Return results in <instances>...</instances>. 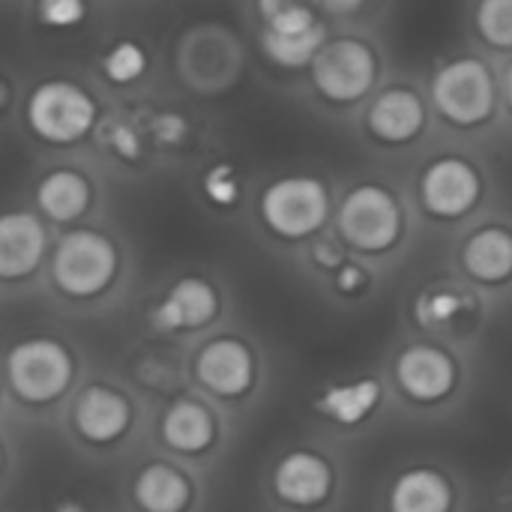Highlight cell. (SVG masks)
<instances>
[{
    "instance_id": "cell-4",
    "label": "cell",
    "mask_w": 512,
    "mask_h": 512,
    "mask_svg": "<svg viewBox=\"0 0 512 512\" xmlns=\"http://www.w3.org/2000/svg\"><path fill=\"white\" fill-rule=\"evenodd\" d=\"M339 237L366 255L390 252L405 234V210L393 189L384 183H357L351 186L336 210Z\"/></svg>"
},
{
    "instance_id": "cell-11",
    "label": "cell",
    "mask_w": 512,
    "mask_h": 512,
    "mask_svg": "<svg viewBox=\"0 0 512 512\" xmlns=\"http://www.w3.org/2000/svg\"><path fill=\"white\" fill-rule=\"evenodd\" d=\"M219 312V294L216 288L201 276H183L177 279L168 294L153 309V324L159 330H198L210 324Z\"/></svg>"
},
{
    "instance_id": "cell-16",
    "label": "cell",
    "mask_w": 512,
    "mask_h": 512,
    "mask_svg": "<svg viewBox=\"0 0 512 512\" xmlns=\"http://www.w3.org/2000/svg\"><path fill=\"white\" fill-rule=\"evenodd\" d=\"M462 267L483 285H501L512 279V231L504 225L477 228L462 246Z\"/></svg>"
},
{
    "instance_id": "cell-8",
    "label": "cell",
    "mask_w": 512,
    "mask_h": 512,
    "mask_svg": "<svg viewBox=\"0 0 512 512\" xmlns=\"http://www.w3.org/2000/svg\"><path fill=\"white\" fill-rule=\"evenodd\" d=\"M6 375L24 402H51L72 378V357L54 339H24L6 357Z\"/></svg>"
},
{
    "instance_id": "cell-24",
    "label": "cell",
    "mask_w": 512,
    "mask_h": 512,
    "mask_svg": "<svg viewBox=\"0 0 512 512\" xmlns=\"http://www.w3.org/2000/svg\"><path fill=\"white\" fill-rule=\"evenodd\" d=\"M474 27L489 48L512 51V0H480L474 9Z\"/></svg>"
},
{
    "instance_id": "cell-5",
    "label": "cell",
    "mask_w": 512,
    "mask_h": 512,
    "mask_svg": "<svg viewBox=\"0 0 512 512\" xmlns=\"http://www.w3.org/2000/svg\"><path fill=\"white\" fill-rule=\"evenodd\" d=\"M120 270V252L111 237L93 228L66 231L51 255V279L54 285L75 300H87L102 294Z\"/></svg>"
},
{
    "instance_id": "cell-7",
    "label": "cell",
    "mask_w": 512,
    "mask_h": 512,
    "mask_svg": "<svg viewBox=\"0 0 512 512\" xmlns=\"http://www.w3.org/2000/svg\"><path fill=\"white\" fill-rule=\"evenodd\" d=\"M420 204L432 219L459 222L483 201V174L465 156H438L420 174Z\"/></svg>"
},
{
    "instance_id": "cell-26",
    "label": "cell",
    "mask_w": 512,
    "mask_h": 512,
    "mask_svg": "<svg viewBox=\"0 0 512 512\" xmlns=\"http://www.w3.org/2000/svg\"><path fill=\"white\" fill-rule=\"evenodd\" d=\"M96 135H99L102 147L114 159H120V162H141V156H144V138H141L138 126H132L129 120H123V117L105 120L96 129Z\"/></svg>"
},
{
    "instance_id": "cell-23",
    "label": "cell",
    "mask_w": 512,
    "mask_h": 512,
    "mask_svg": "<svg viewBox=\"0 0 512 512\" xmlns=\"http://www.w3.org/2000/svg\"><path fill=\"white\" fill-rule=\"evenodd\" d=\"M147 66H150V57L138 39H117L99 57V72L114 87H129L141 81L147 75Z\"/></svg>"
},
{
    "instance_id": "cell-9",
    "label": "cell",
    "mask_w": 512,
    "mask_h": 512,
    "mask_svg": "<svg viewBox=\"0 0 512 512\" xmlns=\"http://www.w3.org/2000/svg\"><path fill=\"white\" fill-rule=\"evenodd\" d=\"M426 99L405 84L384 87L366 108V132L384 147H405L426 132Z\"/></svg>"
},
{
    "instance_id": "cell-32",
    "label": "cell",
    "mask_w": 512,
    "mask_h": 512,
    "mask_svg": "<svg viewBox=\"0 0 512 512\" xmlns=\"http://www.w3.org/2000/svg\"><path fill=\"white\" fill-rule=\"evenodd\" d=\"M156 132H159L162 141H177V138L186 132V123H183L180 117H168V114H165V117L156 120Z\"/></svg>"
},
{
    "instance_id": "cell-25",
    "label": "cell",
    "mask_w": 512,
    "mask_h": 512,
    "mask_svg": "<svg viewBox=\"0 0 512 512\" xmlns=\"http://www.w3.org/2000/svg\"><path fill=\"white\" fill-rule=\"evenodd\" d=\"M465 306H468V297H465L462 291H456V288H432V291H426V294L417 300L414 318H417L420 327L438 330V327L453 324V321L462 315Z\"/></svg>"
},
{
    "instance_id": "cell-15",
    "label": "cell",
    "mask_w": 512,
    "mask_h": 512,
    "mask_svg": "<svg viewBox=\"0 0 512 512\" xmlns=\"http://www.w3.org/2000/svg\"><path fill=\"white\" fill-rule=\"evenodd\" d=\"M276 495L294 507H315L330 495L333 471L315 453H291L279 462L273 474Z\"/></svg>"
},
{
    "instance_id": "cell-18",
    "label": "cell",
    "mask_w": 512,
    "mask_h": 512,
    "mask_svg": "<svg viewBox=\"0 0 512 512\" xmlns=\"http://www.w3.org/2000/svg\"><path fill=\"white\" fill-rule=\"evenodd\" d=\"M453 489L432 468H414L402 474L390 492V512H450Z\"/></svg>"
},
{
    "instance_id": "cell-1",
    "label": "cell",
    "mask_w": 512,
    "mask_h": 512,
    "mask_svg": "<svg viewBox=\"0 0 512 512\" xmlns=\"http://www.w3.org/2000/svg\"><path fill=\"white\" fill-rule=\"evenodd\" d=\"M432 108L453 129L486 126L501 102V84L495 69L474 54L453 57L432 75Z\"/></svg>"
},
{
    "instance_id": "cell-2",
    "label": "cell",
    "mask_w": 512,
    "mask_h": 512,
    "mask_svg": "<svg viewBox=\"0 0 512 512\" xmlns=\"http://www.w3.org/2000/svg\"><path fill=\"white\" fill-rule=\"evenodd\" d=\"M24 123L42 144L72 147L99 129V105L78 81L48 78L27 93Z\"/></svg>"
},
{
    "instance_id": "cell-34",
    "label": "cell",
    "mask_w": 512,
    "mask_h": 512,
    "mask_svg": "<svg viewBox=\"0 0 512 512\" xmlns=\"http://www.w3.org/2000/svg\"><path fill=\"white\" fill-rule=\"evenodd\" d=\"M291 3H297V0H258V12H261V18L267 21V18H273L276 12L288 9Z\"/></svg>"
},
{
    "instance_id": "cell-13",
    "label": "cell",
    "mask_w": 512,
    "mask_h": 512,
    "mask_svg": "<svg viewBox=\"0 0 512 512\" xmlns=\"http://www.w3.org/2000/svg\"><path fill=\"white\" fill-rule=\"evenodd\" d=\"M93 207V183L84 171L60 165L36 183V210L57 225H72Z\"/></svg>"
},
{
    "instance_id": "cell-22",
    "label": "cell",
    "mask_w": 512,
    "mask_h": 512,
    "mask_svg": "<svg viewBox=\"0 0 512 512\" xmlns=\"http://www.w3.org/2000/svg\"><path fill=\"white\" fill-rule=\"evenodd\" d=\"M378 402H381V384L375 378H363V381L339 384L321 393V399L315 402V411H321L324 417L342 426H354V423H363L378 408Z\"/></svg>"
},
{
    "instance_id": "cell-31",
    "label": "cell",
    "mask_w": 512,
    "mask_h": 512,
    "mask_svg": "<svg viewBox=\"0 0 512 512\" xmlns=\"http://www.w3.org/2000/svg\"><path fill=\"white\" fill-rule=\"evenodd\" d=\"M312 261L321 267V270H330L336 273L342 264H345V252L336 240H315L312 243Z\"/></svg>"
},
{
    "instance_id": "cell-35",
    "label": "cell",
    "mask_w": 512,
    "mask_h": 512,
    "mask_svg": "<svg viewBox=\"0 0 512 512\" xmlns=\"http://www.w3.org/2000/svg\"><path fill=\"white\" fill-rule=\"evenodd\" d=\"M501 93H504V102H507V108H510V114H512V60H510V63H507V69H504Z\"/></svg>"
},
{
    "instance_id": "cell-17",
    "label": "cell",
    "mask_w": 512,
    "mask_h": 512,
    "mask_svg": "<svg viewBox=\"0 0 512 512\" xmlns=\"http://www.w3.org/2000/svg\"><path fill=\"white\" fill-rule=\"evenodd\" d=\"M75 429L93 444H111L129 426V405L108 387H90L75 402Z\"/></svg>"
},
{
    "instance_id": "cell-27",
    "label": "cell",
    "mask_w": 512,
    "mask_h": 512,
    "mask_svg": "<svg viewBox=\"0 0 512 512\" xmlns=\"http://www.w3.org/2000/svg\"><path fill=\"white\" fill-rule=\"evenodd\" d=\"M201 192L207 198L210 207H219V210H228L240 201L243 195V180L237 174L234 165L228 162H219L213 168H207V174L201 177Z\"/></svg>"
},
{
    "instance_id": "cell-36",
    "label": "cell",
    "mask_w": 512,
    "mask_h": 512,
    "mask_svg": "<svg viewBox=\"0 0 512 512\" xmlns=\"http://www.w3.org/2000/svg\"><path fill=\"white\" fill-rule=\"evenodd\" d=\"M57 512H84V510H81L78 504H63V507H60Z\"/></svg>"
},
{
    "instance_id": "cell-19",
    "label": "cell",
    "mask_w": 512,
    "mask_h": 512,
    "mask_svg": "<svg viewBox=\"0 0 512 512\" xmlns=\"http://www.w3.org/2000/svg\"><path fill=\"white\" fill-rule=\"evenodd\" d=\"M213 435H216L213 417L204 405L192 399H180L165 411L162 438L168 441V447L180 453H201L213 444Z\"/></svg>"
},
{
    "instance_id": "cell-21",
    "label": "cell",
    "mask_w": 512,
    "mask_h": 512,
    "mask_svg": "<svg viewBox=\"0 0 512 512\" xmlns=\"http://www.w3.org/2000/svg\"><path fill=\"white\" fill-rule=\"evenodd\" d=\"M327 39L330 36L324 24H315L306 33H273L264 27L258 36V45H261V54L279 69H309L318 51L327 45Z\"/></svg>"
},
{
    "instance_id": "cell-28",
    "label": "cell",
    "mask_w": 512,
    "mask_h": 512,
    "mask_svg": "<svg viewBox=\"0 0 512 512\" xmlns=\"http://www.w3.org/2000/svg\"><path fill=\"white\" fill-rule=\"evenodd\" d=\"M36 18L51 30L78 27L87 18V0H36Z\"/></svg>"
},
{
    "instance_id": "cell-29",
    "label": "cell",
    "mask_w": 512,
    "mask_h": 512,
    "mask_svg": "<svg viewBox=\"0 0 512 512\" xmlns=\"http://www.w3.org/2000/svg\"><path fill=\"white\" fill-rule=\"evenodd\" d=\"M315 24H321V18H318L315 9H312L309 3H303V0L291 3L288 9H282V12H276L273 18L264 21V27L273 30V33H306V30H312Z\"/></svg>"
},
{
    "instance_id": "cell-10",
    "label": "cell",
    "mask_w": 512,
    "mask_h": 512,
    "mask_svg": "<svg viewBox=\"0 0 512 512\" xmlns=\"http://www.w3.org/2000/svg\"><path fill=\"white\" fill-rule=\"evenodd\" d=\"M48 252V234L36 213L9 210L0 219V276L6 282L30 276Z\"/></svg>"
},
{
    "instance_id": "cell-3",
    "label": "cell",
    "mask_w": 512,
    "mask_h": 512,
    "mask_svg": "<svg viewBox=\"0 0 512 512\" xmlns=\"http://www.w3.org/2000/svg\"><path fill=\"white\" fill-rule=\"evenodd\" d=\"M333 213V195L324 180L312 174H288L267 183L258 195L261 225L288 243L315 237Z\"/></svg>"
},
{
    "instance_id": "cell-14",
    "label": "cell",
    "mask_w": 512,
    "mask_h": 512,
    "mask_svg": "<svg viewBox=\"0 0 512 512\" xmlns=\"http://www.w3.org/2000/svg\"><path fill=\"white\" fill-rule=\"evenodd\" d=\"M396 378L402 390L417 402H438L444 399L456 384V366L453 360L432 345H414L399 354Z\"/></svg>"
},
{
    "instance_id": "cell-20",
    "label": "cell",
    "mask_w": 512,
    "mask_h": 512,
    "mask_svg": "<svg viewBox=\"0 0 512 512\" xmlns=\"http://www.w3.org/2000/svg\"><path fill=\"white\" fill-rule=\"evenodd\" d=\"M135 501L144 512H183L192 501V489L180 471L150 465L135 480Z\"/></svg>"
},
{
    "instance_id": "cell-12",
    "label": "cell",
    "mask_w": 512,
    "mask_h": 512,
    "mask_svg": "<svg viewBox=\"0 0 512 512\" xmlns=\"http://www.w3.org/2000/svg\"><path fill=\"white\" fill-rule=\"evenodd\" d=\"M195 375L198 381L219 396H240L249 390L255 363L252 354L243 342L237 339H213L201 348L195 360Z\"/></svg>"
},
{
    "instance_id": "cell-6",
    "label": "cell",
    "mask_w": 512,
    "mask_h": 512,
    "mask_svg": "<svg viewBox=\"0 0 512 512\" xmlns=\"http://www.w3.org/2000/svg\"><path fill=\"white\" fill-rule=\"evenodd\" d=\"M381 75L378 51L360 36H336L309 66L315 93L330 105H354L366 99Z\"/></svg>"
},
{
    "instance_id": "cell-33",
    "label": "cell",
    "mask_w": 512,
    "mask_h": 512,
    "mask_svg": "<svg viewBox=\"0 0 512 512\" xmlns=\"http://www.w3.org/2000/svg\"><path fill=\"white\" fill-rule=\"evenodd\" d=\"M363 3H366V0H321V6L330 9V12H336V15H351V12H357Z\"/></svg>"
},
{
    "instance_id": "cell-30",
    "label": "cell",
    "mask_w": 512,
    "mask_h": 512,
    "mask_svg": "<svg viewBox=\"0 0 512 512\" xmlns=\"http://www.w3.org/2000/svg\"><path fill=\"white\" fill-rule=\"evenodd\" d=\"M333 285H336V291H339V294L354 297V294H360V291L369 285V270H366L363 264L345 261V264L333 273Z\"/></svg>"
}]
</instances>
